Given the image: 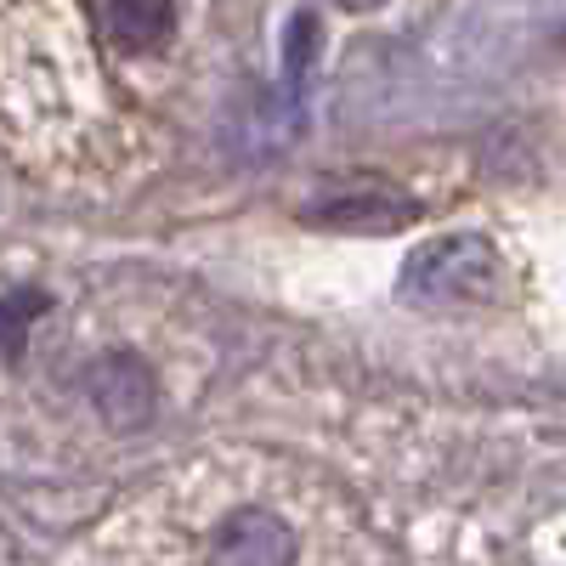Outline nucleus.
I'll return each mask as SVG.
<instances>
[{
	"label": "nucleus",
	"mask_w": 566,
	"mask_h": 566,
	"mask_svg": "<svg viewBox=\"0 0 566 566\" xmlns=\"http://www.w3.org/2000/svg\"><path fill=\"white\" fill-rule=\"evenodd\" d=\"M504 290V261L482 232H448L419 244L402 266V295L424 306H488Z\"/></svg>",
	"instance_id": "f257e3e1"
},
{
	"label": "nucleus",
	"mask_w": 566,
	"mask_h": 566,
	"mask_svg": "<svg viewBox=\"0 0 566 566\" xmlns=\"http://www.w3.org/2000/svg\"><path fill=\"white\" fill-rule=\"evenodd\" d=\"M85 391H91V408H97L114 431H136V424L154 413V368L136 352H114L103 363H91Z\"/></svg>",
	"instance_id": "f03ea898"
},
{
	"label": "nucleus",
	"mask_w": 566,
	"mask_h": 566,
	"mask_svg": "<svg viewBox=\"0 0 566 566\" xmlns=\"http://www.w3.org/2000/svg\"><path fill=\"white\" fill-rule=\"evenodd\" d=\"M108 29L125 52H159L176 29L170 0H108Z\"/></svg>",
	"instance_id": "39448f33"
},
{
	"label": "nucleus",
	"mask_w": 566,
	"mask_h": 566,
	"mask_svg": "<svg viewBox=\"0 0 566 566\" xmlns=\"http://www.w3.org/2000/svg\"><path fill=\"white\" fill-rule=\"evenodd\" d=\"M413 216V199L386 193V187H363V193H335L306 210V221L335 227V232H397Z\"/></svg>",
	"instance_id": "7ed1b4c3"
},
{
	"label": "nucleus",
	"mask_w": 566,
	"mask_h": 566,
	"mask_svg": "<svg viewBox=\"0 0 566 566\" xmlns=\"http://www.w3.org/2000/svg\"><path fill=\"white\" fill-rule=\"evenodd\" d=\"M312 63H317V18L312 12H295L290 29H283V80L301 91L306 74H312Z\"/></svg>",
	"instance_id": "0eeeda50"
},
{
	"label": "nucleus",
	"mask_w": 566,
	"mask_h": 566,
	"mask_svg": "<svg viewBox=\"0 0 566 566\" xmlns=\"http://www.w3.org/2000/svg\"><path fill=\"white\" fill-rule=\"evenodd\" d=\"M335 7H346V12H380L386 0H335Z\"/></svg>",
	"instance_id": "6e6552de"
},
{
	"label": "nucleus",
	"mask_w": 566,
	"mask_h": 566,
	"mask_svg": "<svg viewBox=\"0 0 566 566\" xmlns=\"http://www.w3.org/2000/svg\"><path fill=\"white\" fill-rule=\"evenodd\" d=\"M210 555L216 560H261V566H272V560L295 555V538H290V527H283L272 510H239V515L221 522Z\"/></svg>",
	"instance_id": "20e7f679"
},
{
	"label": "nucleus",
	"mask_w": 566,
	"mask_h": 566,
	"mask_svg": "<svg viewBox=\"0 0 566 566\" xmlns=\"http://www.w3.org/2000/svg\"><path fill=\"white\" fill-rule=\"evenodd\" d=\"M34 317H45V295H40V290L0 295V357H18V352H23Z\"/></svg>",
	"instance_id": "423d86ee"
}]
</instances>
